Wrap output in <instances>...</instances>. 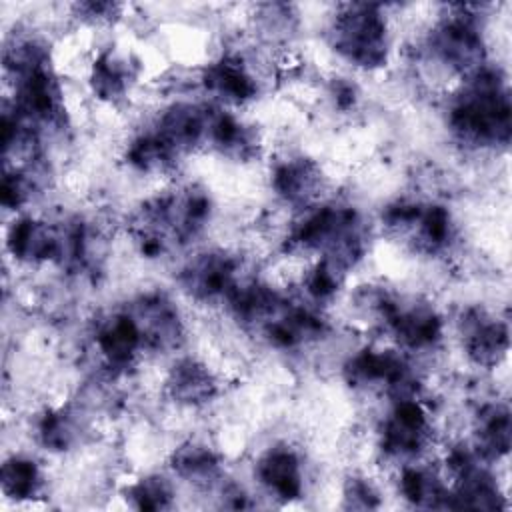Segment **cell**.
Listing matches in <instances>:
<instances>
[{"label": "cell", "instance_id": "cell-1", "mask_svg": "<svg viewBox=\"0 0 512 512\" xmlns=\"http://www.w3.org/2000/svg\"><path fill=\"white\" fill-rule=\"evenodd\" d=\"M42 472L30 458L14 456L4 462L2 468V490L8 498L28 500L34 498L42 488Z\"/></svg>", "mask_w": 512, "mask_h": 512}]
</instances>
